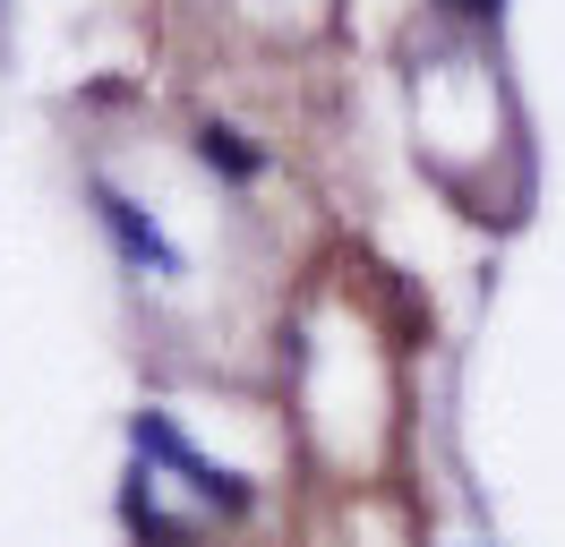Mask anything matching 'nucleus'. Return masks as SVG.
Masks as SVG:
<instances>
[{"instance_id": "1", "label": "nucleus", "mask_w": 565, "mask_h": 547, "mask_svg": "<svg viewBox=\"0 0 565 547\" xmlns=\"http://www.w3.org/2000/svg\"><path fill=\"white\" fill-rule=\"evenodd\" d=\"M129 444H138L146 471H172L180 487L198 496V505H214V513H248V505H257V487H248L241 471L206 462V453H198V444H189L172 419H163V410H138V419H129Z\"/></svg>"}, {"instance_id": "2", "label": "nucleus", "mask_w": 565, "mask_h": 547, "mask_svg": "<svg viewBox=\"0 0 565 547\" xmlns=\"http://www.w3.org/2000/svg\"><path fill=\"white\" fill-rule=\"evenodd\" d=\"M86 205H95V223H104L111 257L138 274V282H180V274H189V257L172 248V232H163V223H154L138 197H120L111 180H95V189H86Z\"/></svg>"}, {"instance_id": "3", "label": "nucleus", "mask_w": 565, "mask_h": 547, "mask_svg": "<svg viewBox=\"0 0 565 547\" xmlns=\"http://www.w3.org/2000/svg\"><path fill=\"white\" fill-rule=\"evenodd\" d=\"M120 522H129V539H146V547H198V522H172V513H163L146 462L120 479Z\"/></svg>"}, {"instance_id": "4", "label": "nucleus", "mask_w": 565, "mask_h": 547, "mask_svg": "<svg viewBox=\"0 0 565 547\" xmlns=\"http://www.w3.org/2000/svg\"><path fill=\"white\" fill-rule=\"evenodd\" d=\"M198 163H206L214 180H232V189H248V180L266 171V154H257V146H248L241 129H223V120H206V129H198Z\"/></svg>"}, {"instance_id": "5", "label": "nucleus", "mask_w": 565, "mask_h": 547, "mask_svg": "<svg viewBox=\"0 0 565 547\" xmlns=\"http://www.w3.org/2000/svg\"><path fill=\"white\" fill-rule=\"evenodd\" d=\"M437 9H455V18H480V26H497V18H505V0H437Z\"/></svg>"}]
</instances>
